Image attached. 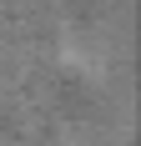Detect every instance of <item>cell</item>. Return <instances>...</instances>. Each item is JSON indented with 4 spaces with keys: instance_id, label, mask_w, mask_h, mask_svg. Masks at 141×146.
I'll return each mask as SVG.
<instances>
[{
    "instance_id": "6da1fadb",
    "label": "cell",
    "mask_w": 141,
    "mask_h": 146,
    "mask_svg": "<svg viewBox=\"0 0 141 146\" xmlns=\"http://www.w3.org/2000/svg\"><path fill=\"white\" fill-rule=\"evenodd\" d=\"M66 146H111V141H106L101 131H91V126H86V131H66Z\"/></svg>"
}]
</instances>
